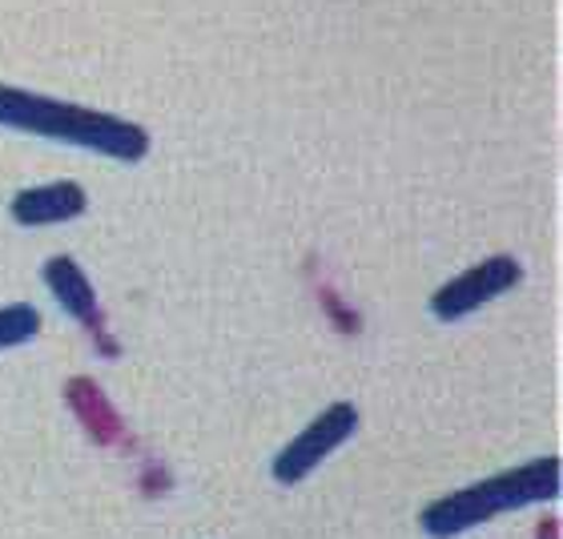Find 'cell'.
Listing matches in <instances>:
<instances>
[{
	"mask_svg": "<svg viewBox=\"0 0 563 539\" xmlns=\"http://www.w3.org/2000/svg\"><path fill=\"white\" fill-rule=\"evenodd\" d=\"M563 495V463L560 455H540L531 463H516V468L487 475V480L459 487L451 495H439L419 512L422 536L431 539H455L463 531H475L483 524H492L499 516L523 512L536 504H552Z\"/></svg>",
	"mask_w": 563,
	"mask_h": 539,
	"instance_id": "obj_2",
	"label": "cell"
},
{
	"mask_svg": "<svg viewBox=\"0 0 563 539\" xmlns=\"http://www.w3.org/2000/svg\"><path fill=\"white\" fill-rule=\"evenodd\" d=\"M354 431H358V407L346 399L330 403L327 410H318L314 419L306 422L302 431L294 435L290 443L274 455L271 475L278 483H286V487H290V483H302L306 475H314Z\"/></svg>",
	"mask_w": 563,
	"mask_h": 539,
	"instance_id": "obj_3",
	"label": "cell"
},
{
	"mask_svg": "<svg viewBox=\"0 0 563 539\" xmlns=\"http://www.w3.org/2000/svg\"><path fill=\"white\" fill-rule=\"evenodd\" d=\"M0 125L33 138L60 141L73 150H89L113 162H141L150 153V133L137 121L89 106H73L60 97L29 94L16 85H0Z\"/></svg>",
	"mask_w": 563,
	"mask_h": 539,
	"instance_id": "obj_1",
	"label": "cell"
},
{
	"mask_svg": "<svg viewBox=\"0 0 563 539\" xmlns=\"http://www.w3.org/2000/svg\"><path fill=\"white\" fill-rule=\"evenodd\" d=\"M69 407H73V415H77V419H81L97 439H101V443H109V439L121 431L118 415H113V407L106 403V395L97 391L93 378H73L69 383Z\"/></svg>",
	"mask_w": 563,
	"mask_h": 539,
	"instance_id": "obj_7",
	"label": "cell"
},
{
	"mask_svg": "<svg viewBox=\"0 0 563 539\" xmlns=\"http://www.w3.org/2000/svg\"><path fill=\"white\" fill-rule=\"evenodd\" d=\"M41 282L48 286V294L57 298V306L73 322H81L93 334H106V318H101V298H97L93 282L69 254H57L41 266Z\"/></svg>",
	"mask_w": 563,
	"mask_h": 539,
	"instance_id": "obj_5",
	"label": "cell"
},
{
	"mask_svg": "<svg viewBox=\"0 0 563 539\" xmlns=\"http://www.w3.org/2000/svg\"><path fill=\"white\" fill-rule=\"evenodd\" d=\"M89 210V194L77 182H48V186H29L9 201V213L16 226H60L73 222Z\"/></svg>",
	"mask_w": 563,
	"mask_h": 539,
	"instance_id": "obj_6",
	"label": "cell"
},
{
	"mask_svg": "<svg viewBox=\"0 0 563 539\" xmlns=\"http://www.w3.org/2000/svg\"><path fill=\"white\" fill-rule=\"evenodd\" d=\"M519 278H523V266L511 254H492V258L475 262L471 270L455 274L451 282H443L439 290L431 294V315L439 322H459V318L475 315L487 302H495L499 294L516 290Z\"/></svg>",
	"mask_w": 563,
	"mask_h": 539,
	"instance_id": "obj_4",
	"label": "cell"
},
{
	"mask_svg": "<svg viewBox=\"0 0 563 539\" xmlns=\"http://www.w3.org/2000/svg\"><path fill=\"white\" fill-rule=\"evenodd\" d=\"M41 334V315L36 306L29 302H9L0 306V351H12V346H24Z\"/></svg>",
	"mask_w": 563,
	"mask_h": 539,
	"instance_id": "obj_8",
	"label": "cell"
}]
</instances>
